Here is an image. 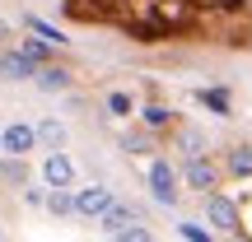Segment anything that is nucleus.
Segmentation results:
<instances>
[{
    "mask_svg": "<svg viewBox=\"0 0 252 242\" xmlns=\"http://www.w3.org/2000/svg\"><path fill=\"white\" fill-rule=\"evenodd\" d=\"M0 242H5V228H0Z\"/></svg>",
    "mask_w": 252,
    "mask_h": 242,
    "instance_id": "obj_27",
    "label": "nucleus"
},
{
    "mask_svg": "<svg viewBox=\"0 0 252 242\" xmlns=\"http://www.w3.org/2000/svg\"><path fill=\"white\" fill-rule=\"evenodd\" d=\"M112 242H154V233H150V224H145V219H135V224H131V228H122Z\"/></svg>",
    "mask_w": 252,
    "mask_h": 242,
    "instance_id": "obj_20",
    "label": "nucleus"
},
{
    "mask_svg": "<svg viewBox=\"0 0 252 242\" xmlns=\"http://www.w3.org/2000/svg\"><path fill=\"white\" fill-rule=\"evenodd\" d=\"M47 215L52 219H70L75 215V191H56V187H47Z\"/></svg>",
    "mask_w": 252,
    "mask_h": 242,
    "instance_id": "obj_13",
    "label": "nucleus"
},
{
    "mask_svg": "<svg viewBox=\"0 0 252 242\" xmlns=\"http://www.w3.org/2000/svg\"><path fill=\"white\" fill-rule=\"evenodd\" d=\"M24 205H47V182H42V187H24Z\"/></svg>",
    "mask_w": 252,
    "mask_h": 242,
    "instance_id": "obj_23",
    "label": "nucleus"
},
{
    "mask_svg": "<svg viewBox=\"0 0 252 242\" xmlns=\"http://www.w3.org/2000/svg\"><path fill=\"white\" fill-rule=\"evenodd\" d=\"M33 75H37V65L28 61L19 47H14V52H0V80H14L19 84V80H33Z\"/></svg>",
    "mask_w": 252,
    "mask_h": 242,
    "instance_id": "obj_9",
    "label": "nucleus"
},
{
    "mask_svg": "<svg viewBox=\"0 0 252 242\" xmlns=\"http://www.w3.org/2000/svg\"><path fill=\"white\" fill-rule=\"evenodd\" d=\"M224 172L229 177H252V144H234L224 154Z\"/></svg>",
    "mask_w": 252,
    "mask_h": 242,
    "instance_id": "obj_12",
    "label": "nucleus"
},
{
    "mask_svg": "<svg viewBox=\"0 0 252 242\" xmlns=\"http://www.w3.org/2000/svg\"><path fill=\"white\" fill-rule=\"evenodd\" d=\"M201 210H206L210 233H238V228H243V215H238V205L224 196V191H210V196H201Z\"/></svg>",
    "mask_w": 252,
    "mask_h": 242,
    "instance_id": "obj_2",
    "label": "nucleus"
},
{
    "mask_svg": "<svg viewBox=\"0 0 252 242\" xmlns=\"http://www.w3.org/2000/svg\"><path fill=\"white\" fill-rule=\"evenodd\" d=\"M42 182H47V187H56V191H70L75 187V159L65 149L47 154V159H42Z\"/></svg>",
    "mask_w": 252,
    "mask_h": 242,
    "instance_id": "obj_5",
    "label": "nucleus"
},
{
    "mask_svg": "<svg viewBox=\"0 0 252 242\" xmlns=\"http://www.w3.org/2000/svg\"><path fill=\"white\" fill-rule=\"evenodd\" d=\"M24 24H28V33H37L42 42H52V47H65V42H70V37H65V33H61L56 24H47V19H37V14H28Z\"/></svg>",
    "mask_w": 252,
    "mask_h": 242,
    "instance_id": "obj_15",
    "label": "nucleus"
},
{
    "mask_svg": "<svg viewBox=\"0 0 252 242\" xmlns=\"http://www.w3.org/2000/svg\"><path fill=\"white\" fill-rule=\"evenodd\" d=\"M229 242H248V238H238V233H234V238H229Z\"/></svg>",
    "mask_w": 252,
    "mask_h": 242,
    "instance_id": "obj_25",
    "label": "nucleus"
},
{
    "mask_svg": "<svg viewBox=\"0 0 252 242\" xmlns=\"http://www.w3.org/2000/svg\"><path fill=\"white\" fill-rule=\"evenodd\" d=\"M80 19H103V24L131 33L135 42H163L191 19V0H61Z\"/></svg>",
    "mask_w": 252,
    "mask_h": 242,
    "instance_id": "obj_1",
    "label": "nucleus"
},
{
    "mask_svg": "<svg viewBox=\"0 0 252 242\" xmlns=\"http://www.w3.org/2000/svg\"><path fill=\"white\" fill-rule=\"evenodd\" d=\"M182 182H187L196 196H210V191L220 187V168H215V159H206V154H196V159H182Z\"/></svg>",
    "mask_w": 252,
    "mask_h": 242,
    "instance_id": "obj_3",
    "label": "nucleus"
},
{
    "mask_svg": "<svg viewBox=\"0 0 252 242\" xmlns=\"http://www.w3.org/2000/svg\"><path fill=\"white\" fill-rule=\"evenodd\" d=\"M5 33H9V28H5V24H0V37H5Z\"/></svg>",
    "mask_w": 252,
    "mask_h": 242,
    "instance_id": "obj_26",
    "label": "nucleus"
},
{
    "mask_svg": "<svg viewBox=\"0 0 252 242\" xmlns=\"http://www.w3.org/2000/svg\"><path fill=\"white\" fill-rule=\"evenodd\" d=\"M135 219H140V215H135V205H126V200H112V205L103 210V215L94 219V224H98L108 238H117L122 228H131V224H135Z\"/></svg>",
    "mask_w": 252,
    "mask_h": 242,
    "instance_id": "obj_8",
    "label": "nucleus"
},
{
    "mask_svg": "<svg viewBox=\"0 0 252 242\" xmlns=\"http://www.w3.org/2000/svg\"><path fill=\"white\" fill-rule=\"evenodd\" d=\"M178 238H187V242H215V233L201 228V224H178Z\"/></svg>",
    "mask_w": 252,
    "mask_h": 242,
    "instance_id": "obj_22",
    "label": "nucleus"
},
{
    "mask_svg": "<svg viewBox=\"0 0 252 242\" xmlns=\"http://www.w3.org/2000/svg\"><path fill=\"white\" fill-rule=\"evenodd\" d=\"M65 140H70V131H65V121H56V117H42L37 121V144L42 149H65Z\"/></svg>",
    "mask_w": 252,
    "mask_h": 242,
    "instance_id": "obj_11",
    "label": "nucleus"
},
{
    "mask_svg": "<svg viewBox=\"0 0 252 242\" xmlns=\"http://www.w3.org/2000/svg\"><path fill=\"white\" fill-rule=\"evenodd\" d=\"M178 149H182V159H196V154H206V135H201L196 126H182L178 131Z\"/></svg>",
    "mask_w": 252,
    "mask_h": 242,
    "instance_id": "obj_16",
    "label": "nucleus"
},
{
    "mask_svg": "<svg viewBox=\"0 0 252 242\" xmlns=\"http://www.w3.org/2000/svg\"><path fill=\"white\" fill-rule=\"evenodd\" d=\"M33 84L42 93H65V89H70V70H65V65H37Z\"/></svg>",
    "mask_w": 252,
    "mask_h": 242,
    "instance_id": "obj_10",
    "label": "nucleus"
},
{
    "mask_svg": "<svg viewBox=\"0 0 252 242\" xmlns=\"http://www.w3.org/2000/svg\"><path fill=\"white\" fill-rule=\"evenodd\" d=\"M0 154H5V131H0Z\"/></svg>",
    "mask_w": 252,
    "mask_h": 242,
    "instance_id": "obj_24",
    "label": "nucleus"
},
{
    "mask_svg": "<svg viewBox=\"0 0 252 242\" xmlns=\"http://www.w3.org/2000/svg\"><path fill=\"white\" fill-rule=\"evenodd\" d=\"M19 52H24L33 65H52V52H56V47L42 42V37H24V42H19Z\"/></svg>",
    "mask_w": 252,
    "mask_h": 242,
    "instance_id": "obj_17",
    "label": "nucleus"
},
{
    "mask_svg": "<svg viewBox=\"0 0 252 242\" xmlns=\"http://www.w3.org/2000/svg\"><path fill=\"white\" fill-rule=\"evenodd\" d=\"M150 196L159 200V205H178V168H173L168 159H154L150 163Z\"/></svg>",
    "mask_w": 252,
    "mask_h": 242,
    "instance_id": "obj_4",
    "label": "nucleus"
},
{
    "mask_svg": "<svg viewBox=\"0 0 252 242\" xmlns=\"http://www.w3.org/2000/svg\"><path fill=\"white\" fill-rule=\"evenodd\" d=\"M0 131H5V154L9 159H28V149H37V126L9 121V126H0Z\"/></svg>",
    "mask_w": 252,
    "mask_h": 242,
    "instance_id": "obj_7",
    "label": "nucleus"
},
{
    "mask_svg": "<svg viewBox=\"0 0 252 242\" xmlns=\"http://www.w3.org/2000/svg\"><path fill=\"white\" fill-rule=\"evenodd\" d=\"M201 108H210L215 117H234V103H229V89H201L196 93Z\"/></svg>",
    "mask_w": 252,
    "mask_h": 242,
    "instance_id": "obj_14",
    "label": "nucleus"
},
{
    "mask_svg": "<svg viewBox=\"0 0 252 242\" xmlns=\"http://www.w3.org/2000/svg\"><path fill=\"white\" fill-rule=\"evenodd\" d=\"M122 149H126V154H154V140L140 131V135H126V140H122Z\"/></svg>",
    "mask_w": 252,
    "mask_h": 242,
    "instance_id": "obj_21",
    "label": "nucleus"
},
{
    "mask_svg": "<svg viewBox=\"0 0 252 242\" xmlns=\"http://www.w3.org/2000/svg\"><path fill=\"white\" fill-rule=\"evenodd\" d=\"M112 200H117V196H112L103 182H94V187H80V191H75V215H80V219H98L103 210L112 205Z\"/></svg>",
    "mask_w": 252,
    "mask_h": 242,
    "instance_id": "obj_6",
    "label": "nucleus"
},
{
    "mask_svg": "<svg viewBox=\"0 0 252 242\" xmlns=\"http://www.w3.org/2000/svg\"><path fill=\"white\" fill-rule=\"evenodd\" d=\"M140 121L150 126V131H163V126H173V112L163 108V103H145V108H140Z\"/></svg>",
    "mask_w": 252,
    "mask_h": 242,
    "instance_id": "obj_19",
    "label": "nucleus"
},
{
    "mask_svg": "<svg viewBox=\"0 0 252 242\" xmlns=\"http://www.w3.org/2000/svg\"><path fill=\"white\" fill-rule=\"evenodd\" d=\"M103 108H108V117L126 121V117H131V112H135V98H131V93H122V89H112L108 98H103Z\"/></svg>",
    "mask_w": 252,
    "mask_h": 242,
    "instance_id": "obj_18",
    "label": "nucleus"
}]
</instances>
